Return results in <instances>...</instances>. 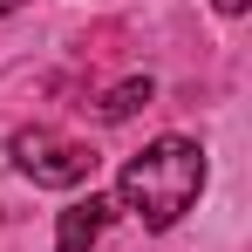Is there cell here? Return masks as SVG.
<instances>
[{
    "mask_svg": "<svg viewBox=\"0 0 252 252\" xmlns=\"http://www.w3.org/2000/svg\"><path fill=\"white\" fill-rule=\"evenodd\" d=\"M14 7H21V0H0V14H14Z\"/></svg>",
    "mask_w": 252,
    "mask_h": 252,
    "instance_id": "6",
    "label": "cell"
},
{
    "mask_svg": "<svg viewBox=\"0 0 252 252\" xmlns=\"http://www.w3.org/2000/svg\"><path fill=\"white\" fill-rule=\"evenodd\" d=\"M246 7H252V0H218V14H246Z\"/></svg>",
    "mask_w": 252,
    "mask_h": 252,
    "instance_id": "5",
    "label": "cell"
},
{
    "mask_svg": "<svg viewBox=\"0 0 252 252\" xmlns=\"http://www.w3.org/2000/svg\"><path fill=\"white\" fill-rule=\"evenodd\" d=\"M109 198H95L89 191L82 205H68L62 211V225H55V252H95V239H102V225H109Z\"/></svg>",
    "mask_w": 252,
    "mask_h": 252,
    "instance_id": "3",
    "label": "cell"
},
{
    "mask_svg": "<svg viewBox=\"0 0 252 252\" xmlns=\"http://www.w3.org/2000/svg\"><path fill=\"white\" fill-rule=\"evenodd\" d=\"M14 164L34 184H48V191H68V184L95 177V150L75 143V136H62V129H21L14 136Z\"/></svg>",
    "mask_w": 252,
    "mask_h": 252,
    "instance_id": "2",
    "label": "cell"
},
{
    "mask_svg": "<svg viewBox=\"0 0 252 252\" xmlns=\"http://www.w3.org/2000/svg\"><path fill=\"white\" fill-rule=\"evenodd\" d=\"M198 191H205V150H198L191 136H157V143L136 150L123 164V177H116L123 211H136L150 232H170V225L191 211Z\"/></svg>",
    "mask_w": 252,
    "mask_h": 252,
    "instance_id": "1",
    "label": "cell"
},
{
    "mask_svg": "<svg viewBox=\"0 0 252 252\" xmlns=\"http://www.w3.org/2000/svg\"><path fill=\"white\" fill-rule=\"evenodd\" d=\"M150 95H157V89H150V75H129V82H116L102 102H95V116H102V123H129V116H136Z\"/></svg>",
    "mask_w": 252,
    "mask_h": 252,
    "instance_id": "4",
    "label": "cell"
}]
</instances>
